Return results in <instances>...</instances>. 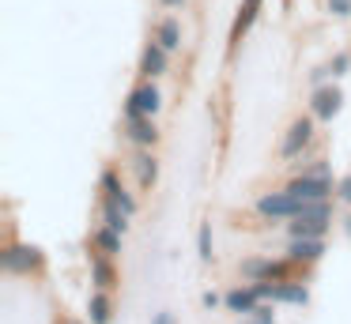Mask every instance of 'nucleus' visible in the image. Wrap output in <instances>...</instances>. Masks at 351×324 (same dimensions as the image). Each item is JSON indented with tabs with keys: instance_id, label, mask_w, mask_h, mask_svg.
Masks as SVG:
<instances>
[{
	"instance_id": "1",
	"label": "nucleus",
	"mask_w": 351,
	"mask_h": 324,
	"mask_svg": "<svg viewBox=\"0 0 351 324\" xmlns=\"http://www.w3.org/2000/svg\"><path fill=\"white\" fill-rule=\"evenodd\" d=\"M302 264L287 260H265V256H253V260H242V275L250 283H283V279H295V271Z\"/></svg>"
},
{
	"instance_id": "2",
	"label": "nucleus",
	"mask_w": 351,
	"mask_h": 324,
	"mask_svg": "<svg viewBox=\"0 0 351 324\" xmlns=\"http://www.w3.org/2000/svg\"><path fill=\"white\" fill-rule=\"evenodd\" d=\"M0 264H4V271H12V275H31V271H42V264H46V256H42L38 245H23V241H12L4 253H0Z\"/></svg>"
},
{
	"instance_id": "3",
	"label": "nucleus",
	"mask_w": 351,
	"mask_h": 324,
	"mask_svg": "<svg viewBox=\"0 0 351 324\" xmlns=\"http://www.w3.org/2000/svg\"><path fill=\"white\" fill-rule=\"evenodd\" d=\"M298 211H302V200L291 196L287 188L283 192H268L257 200V215H265V219H295Z\"/></svg>"
},
{
	"instance_id": "4",
	"label": "nucleus",
	"mask_w": 351,
	"mask_h": 324,
	"mask_svg": "<svg viewBox=\"0 0 351 324\" xmlns=\"http://www.w3.org/2000/svg\"><path fill=\"white\" fill-rule=\"evenodd\" d=\"M159 105H162V95H159V87H155V79H144L129 95V102H125V117H132V113L155 117V113H159Z\"/></svg>"
},
{
	"instance_id": "5",
	"label": "nucleus",
	"mask_w": 351,
	"mask_h": 324,
	"mask_svg": "<svg viewBox=\"0 0 351 324\" xmlns=\"http://www.w3.org/2000/svg\"><path fill=\"white\" fill-rule=\"evenodd\" d=\"M313 143V121L310 117H298L295 125L287 128V136H283V143H280V155L283 158H298L306 147Z\"/></svg>"
},
{
	"instance_id": "6",
	"label": "nucleus",
	"mask_w": 351,
	"mask_h": 324,
	"mask_svg": "<svg viewBox=\"0 0 351 324\" xmlns=\"http://www.w3.org/2000/svg\"><path fill=\"white\" fill-rule=\"evenodd\" d=\"M287 192L298 196L302 203H310V200H328V192H332V181H328V177H317V173H302V177H295V181L287 185Z\"/></svg>"
},
{
	"instance_id": "7",
	"label": "nucleus",
	"mask_w": 351,
	"mask_h": 324,
	"mask_svg": "<svg viewBox=\"0 0 351 324\" xmlns=\"http://www.w3.org/2000/svg\"><path fill=\"white\" fill-rule=\"evenodd\" d=\"M125 136H129L136 147H155V143H159L155 117H144V113H132V117H125Z\"/></svg>"
},
{
	"instance_id": "8",
	"label": "nucleus",
	"mask_w": 351,
	"mask_h": 324,
	"mask_svg": "<svg viewBox=\"0 0 351 324\" xmlns=\"http://www.w3.org/2000/svg\"><path fill=\"white\" fill-rule=\"evenodd\" d=\"M167 68H170V49H162L152 38L144 57H140V75H144V79H159V75H167Z\"/></svg>"
},
{
	"instance_id": "9",
	"label": "nucleus",
	"mask_w": 351,
	"mask_h": 324,
	"mask_svg": "<svg viewBox=\"0 0 351 324\" xmlns=\"http://www.w3.org/2000/svg\"><path fill=\"white\" fill-rule=\"evenodd\" d=\"M340 102H343L340 87H325V83H321V87L313 90V98H310V105H313V117H321V121H332L336 113H340Z\"/></svg>"
},
{
	"instance_id": "10",
	"label": "nucleus",
	"mask_w": 351,
	"mask_h": 324,
	"mask_svg": "<svg viewBox=\"0 0 351 324\" xmlns=\"http://www.w3.org/2000/svg\"><path fill=\"white\" fill-rule=\"evenodd\" d=\"M102 192H106L102 200H114L121 211H129V215H136V200H132V192L121 185V177H117L114 170H106V173H102Z\"/></svg>"
},
{
	"instance_id": "11",
	"label": "nucleus",
	"mask_w": 351,
	"mask_h": 324,
	"mask_svg": "<svg viewBox=\"0 0 351 324\" xmlns=\"http://www.w3.org/2000/svg\"><path fill=\"white\" fill-rule=\"evenodd\" d=\"M91 283H95V290H114V286H117L114 256L99 253V249H95V253H91Z\"/></svg>"
},
{
	"instance_id": "12",
	"label": "nucleus",
	"mask_w": 351,
	"mask_h": 324,
	"mask_svg": "<svg viewBox=\"0 0 351 324\" xmlns=\"http://www.w3.org/2000/svg\"><path fill=\"white\" fill-rule=\"evenodd\" d=\"M332 215H295L291 223V238H325Z\"/></svg>"
},
{
	"instance_id": "13",
	"label": "nucleus",
	"mask_w": 351,
	"mask_h": 324,
	"mask_svg": "<svg viewBox=\"0 0 351 324\" xmlns=\"http://www.w3.org/2000/svg\"><path fill=\"white\" fill-rule=\"evenodd\" d=\"M321 253H325V238H291V249H287V256L295 264H313L321 260Z\"/></svg>"
},
{
	"instance_id": "14",
	"label": "nucleus",
	"mask_w": 351,
	"mask_h": 324,
	"mask_svg": "<svg viewBox=\"0 0 351 324\" xmlns=\"http://www.w3.org/2000/svg\"><path fill=\"white\" fill-rule=\"evenodd\" d=\"M261 4H265V0H242V4H238L234 27H230V42H242V38L250 34V27L257 23V15H261Z\"/></svg>"
},
{
	"instance_id": "15",
	"label": "nucleus",
	"mask_w": 351,
	"mask_h": 324,
	"mask_svg": "<svg viewBox=\"0 0 351 324\" xmlns=\"http://www.w3.org/2000/svg\"><path fill=\"white\" fill-rule=\"evenodd\" d=\"M223 301H227L230 313H253V309H257L265 298H261L257 286L250 283V286H234V290H227V298H223Z\"/></svg>"
},
{
	"instance_id": "16",
	"label": "nucleus",
	"mask_w": 351,
	"mask_h": 324,
	"mask_svg": "<svg viewBox=\"0 0 351 324\" xmlns=\"http://www.w3.org/2000/svg\"><path fill=\"white\" fill-rule=\"evenodd\" d=\"M132 170H136V181L144 188H152L155 181H159V158L152 155V147H140L136 158H132Z\"/></svg>"
},
{
	"instance_id": "17",
	"label": "nucleus",
	"mask_w": 351,
	"mask_h": 324,
	"mask_svg": "<svg viewBox=\"0 0 351 324\" xmlns=\"http://www.w3.org/2000/svg\"><path fill=\"white\" fill-rule=\"evenodd\" d=\"M155 42L162 45V49H182V23L174 19V15H167V19L159 23V27H155Z\"/></svg>"
},
{
	"instance_id": "18",
	"label": "nucleus",
	"mask_w": 351,
	"mask_h": 324,
	"mask_svg": "<svg viewBox=\"0 0 351 324\" xmlns=\"http://www.w3.org/2000/svg\"><path fill=\"white\" fill-rule=\"evenodd\" d=\"M87 313H91V324H110V316H114V301H110V290H95L91 301H87Z\"/></svg>"
},
{
	"instance_id": "19",
	"label": "nucleus",
	"mask_w": 351,
	"mask_h": 324,
	"mask_svg": "<svg viewBox=\"0 0 351 324\" xmlns=\"http://www.w3.org/2000/svg\"><path fill=\"white\" fill-rule=\"evenodd\" d=\"M121 238H125V234H117L114 230V226H106V223H102L99 226V230H95V249H99V253H106V256H117V253H121Z\"/></svg>"
},
{
	"instance_id": "20",
	"label": "nucleus",
	"mask_w": 351,
	"mask_h": 324,
	"mask_svg": "<svg viewBox=\"0 0 351 324\" xmlns=\"http://www.w3.org/2000/svg\"><path fill=\"white\" fill-rule=\"evenodd\" d=\"M129 219L132 215H129V211H121L114 200H102V223H106V226H114L117 234H125V230H129Z\"/></svg>"
},
{
	"instance_id": "21",
	"label": "nucleus",
	"mask_w": 351,
	"mask_h": 324,
	"mask_svg": "<svg viewBox=\"0 0 351 324\" xmlns=\"http://www.w3.org/2000/svg\"><path fill=\"white\" fill-rule=\"evenodd\" d=\"M197 245H200V260H212V223H200V234H197Z\"/></svg>"
},
{
	"instance_id": "22",
	"label": "nucleus",
	"mask_w": 351,
	"mask_h": 324,
	"mask_svg": "<svg viewBox=\"0 0 351 324\" xmlns=\"http://www.w3.org/2000/svg\"><path fill=\"white\" fill-rule=\"evenodd\" d=\"M250 316H253L257 324H276V313H272V306H257Z\"/></svg>"
},
{
	"instance_id": "23",
	"label": "nucleus",
	"mask_w": 351,
	"mask_h": 324,
	"mask_svg": "<svg viewBox=\"0 0 351 324\" xmlns=\"http://www.w3.org/2000/svg\"><path fill=\"white\" fill-rule=\"evenodd\" d=\"M348 64H351L348 53H336V60L328 64V75H343V72H348Z\"/></svg>"
},
{
	"instance_id": "24",
	"label": "nucleus",
	"mask_w": 351,
	"mask_h": 324,
	"mask_svg": "<svg viewBox=\"0 0 351 324\" xmlns=\"http://www.w3.org/2000/svg\"><path fill=\"white\" fill-rule=\"evenodd\" d=\"M328 12L340 15V19H348V15H351V0H328Z\"/></svg>"
},
{
	"instance_id": "25",
	"label": "nucleus",
	"mask_w": 351,
	"mask_h": 324,
	"mask_svg": "<svg viewBox=\"0 0 351 324\" xmlns=\"http://www.w3.org/2000/svg\"><path fill=\"white\" fill-rule=\"evenodd\" d=\"M336 196H340L343 203H351V173H348V177L336 181Z\"/></svg>"
},
{
	"instance_id": "26",
	"label": "nucleus",
	"mask_w": 351,
	"mask_h": 324,
	"mask_svg": "<svg viewBox=\"0 0 351 324\" xmlns=\"http://www.w3.org/2000/svg\"><path fill=\"white\" fill-rule=\"evenodd\" d=\"M204 306H208V309H215V306H219V294L208 290V294H204Z\"/></svg>"
},
{
	"instance_id": "27",
	"label": "nucleus",
	"mask_w": 351,
	"mask_h": 324,
	"mask_svg": "<svg viewBox=\"0 0 351 324\" xmlns=\"http://www.w3.org/2000/svg\"><path fill=\"white\" fill-rule=\"evenodd\" d=\"M152 324H174V316H170V313H155Z\"/></svg>"
},
{
	"instance_id": "28",
	"label": "nucleus",
	"mask_w": 351,
	"mask_h": 324,
	"mask_svg": "<svg viewBox=\"0 0 351 324\" xmlns=\"http://www.w3.org/2000/svg\"><path fill=\"white\" fill-rule=\"evenodd\" d=\"M159 4H162V8H182L185 0H159Z\"/></svg>"
},
{
	"instance_id": "29",
	"label": "nucleus",
	"mask_w": 351,
	"mask_h": 324,
	"mask_svg": "<svg viewBox=\"0 0 351 324\" xmlns=\"http://www.w3.org/2000/svg\"><path fill=\"white\" fill-rule=\"evenodd\" d=\"M242 324H257V321H242Z\"/></svg>"
}]
</instances>
